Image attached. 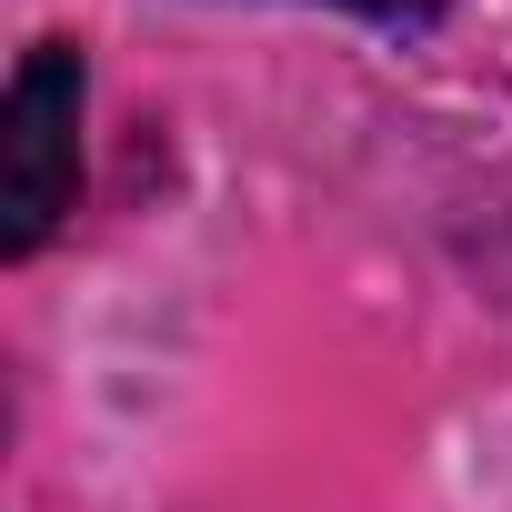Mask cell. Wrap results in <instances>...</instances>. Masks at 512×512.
I'll use <instances>...</instances> for the list:
<instances>
[{"mask_svg":"<svg viewBox=\"0 0 512 512\" xmlns=\"http://www.w3.org/2000/svg\"><path fill=\"white\" fill-rule=\"evenodd\" d=\"M81 51L71 41H31L0 101V251L31 262L61 231V211L81 201Z\"/></svg>","mask_w":512,"mask_h":512,"instance_id":"obj_1","label":"cell"},{"mask_svg":"<svg viewBox=\"0 0 512 512\" xmlns=\"http://www.w3.org/2000/svg\"><path fill=\"white\" fill-rule=\"evenodd\" d=\"M342 11H362V21H392V31H422V21H442L452 0H342Z\"/></svg>","mask_w":512,"mask_h":512,"instance_id":"obj_2","label":"cell"}]
</instances>
